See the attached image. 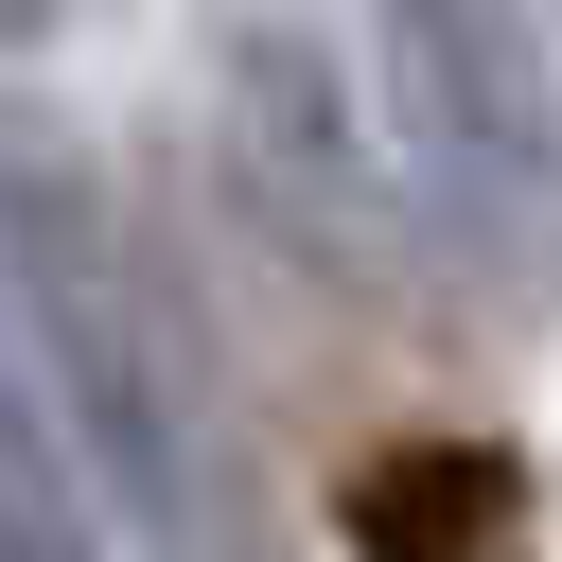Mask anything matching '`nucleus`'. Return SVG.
Segmentation results:
<instances>
[{"label":"nucleus","mask_w":562,"mask_h":562,"mask_svg":"<svg viewBox=\"0 0 562 562\" xmlns=\"http://www.w3.org/2000/svg\"><path fill=\"white\" fill-rule=\"evenodd\" d=\"M369 105L439 263L509 316L562 299V18L544 0H369Z\"/></svg>","instance_id":"2"},{"label":"nucleus","mask_w":562,"mask_h":562,"mask_svg":"<svg viewBox=\"0 0 562 562\" xmlns=\"http://www.w3.org/2000/svg\"><path fill=\"white\" fill-rule=\"evenodd\" d=\"M544 18H562V0H544Z\"/></svg>","instance_id":"7"},{"label":"nucleus","mask_w":562,"mask_h":562,"mask_svg":"<svg viewBox=\"0 0 562 562\" xmlns=\"http://www.w3.org/2000/svg\"><path fill=\"white\" fill-rule=\"evenodd\" d=\"M88 0H0V53H35V35H70Z\"/></svg>","instance_id":"6"},{"label":"nucleus","mask_w":562,"mask_h":562,"mask_svg":"<svg viewBox=\"0 0 562 562\" xmlns=\"http://www.w3.org/2000/svg\"><path fill=\"white\" fill-rule=\"evenodd\" d=\"M334 544H351V562H527V544H544V457H527V439H474V422L369 439V457L334 474Z\"/></svg>","instance_id":"4"},{"label":"nucleus","mask_w":562,"mask_h":562,"mask_svg":"<svg viewBox=\"0 0 562 562\" xmlns=\"http://www.w3.org/2000/svg\"><path fill=\"white\" fill-rule=\"evenodd\" d=\"M0 562H123V527H105V492L70 474V439L0 386Z\"/></svg>","instance_id":"5"},{"label":"nucleus","mask_w":562,"mask_h":562,"mask_svg":"<svg viewBox=\"0 0 562 562\" xmlns=\"http://www.w3.org/2000/svg\"><path fill=\"white\" fill-rule=\"evenodd\" d=\"M0 386L70 439V474L140 562H281L193 299L158 281L105 140L35 88H0Z\"/></svg>","instance_id":"1"},{"label":"nucleus","mask_w":562,"mask_h":562,"mask_svg":"<svg viewBox=\"0 0 562 562\" xmlns=\"http://www.w3.org/2000/svg\"><path fill=\"white\" fill-rule=\"evenodd\" d=\"M211 176H228L246 246L299 263L334 316H404L422 281H457L439 228H422V193H404L386 105L299 18H211Z\"/></svg>","instance_id":"3"}]
</instances>
